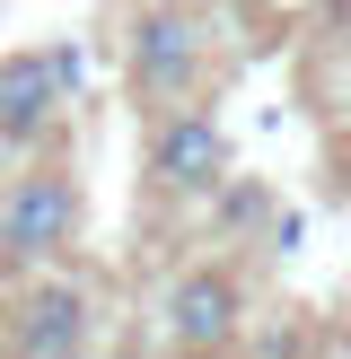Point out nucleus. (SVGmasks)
Instances as JSON below:
<instances>
[{
  "instance_id": "f257e3e1",
  "label": "nucleus",
  "mask_w": 351,
  "mask_h": 359,
  "mask_svg": "<svg viewBox=\"0 0 351 359\" xmlns=\"http://www.w3.org/2000/svg\"><path fill=\"white\" fill-rule=\"evenodd\" d=\"M202 79H211V27L193 0H150L132 18V88L176 114V105H202Z\"/></svg>"
},
{
  "instance_id": "0eeeda50",
  "label": "nucleus",
  "mask_w": 351,
  "mask_h": 359,
  "mask_svg": "<svg viewBox=\"0 0 351 359\" xmlns=\"http://www.w3.org/2000/svg\"><path fill=\"white\" fill-rule=\"evenodd\" d=\"M220 219L228 228H263V219H272V193H263V184H220Z\"/></svg>"
},
{
  "instance_id": "7ed1b4c3",
  "label": "nucleus",
  "mask_w": 351,
  "mask_h": 359,
  "mask_svg": "<svg viewBox=\"0 0 351 359\" xmlns=\"http://www.w3.org/2000/svg\"><path fill=\"white\" fill-rule=\"evenodd\" d=\"M158 333L176 359H220L246 333V290L228 263H185V272L158 290Z\"/></svg>"
},
{
  "instance_id": "6e6552de",
  "label": "nucleus",
  "mask_w": 351,
  "mask_h": 359,
  "mask_svg": "<svg viewBox=\"0 0 351 359\" xmlns=\"http://www.w3.org/2000/svg\"><path fill=\"white\" fill-rule=\"evenodd\" d=\"M246 9H263V0H246Z\"/></svg>"
},
{
  "instance_id": "423d86ee",
  "label": "nucleus",
  "mask_w": 351,
  "mask_h": 359,
  "mask_svg": "<svg viewBox=\"0 0 351 359\" xmlns=\"http://www.w3.org/2000/svg\"><path fill=\"white\" fill-rule=\"evenodd\" d=\"M88 290L79 280H27L18 290V316H9V359H88Z\"/></svg>"
},
{
  "instance_id": "20e7f679",
  "label": "nucleus",
  "mask_w": 351,
  "mask_h": 359,
  "mask_svg": "<svg viewBox=\"0 0 351 359\" xmlns=\"http://www.w3.org/2000/svg\"><path fill=\"white\" fill-rule=\"evenodd\" d=\"M150 193H176V202H202V193L228 184V132L211 105H176V114L150 123V158H140Z\"/></svg>"
},
{
  "instance_id": "f03ea898",
  "label": "nucleus",
  "mask_w": 351,
  "mask_h": 359,
  "mask_svg": "<svg viewBox=\"0 0 351 359\" xmlns=\"http://www.w3.org/2000/svg\"><path fill=\"white\" fill-rule=\"evenodd\" d=\"M79 175L70 167H27L9 193H0V272H35L44 280V263H62L70 245H79Z\"/></svg>"
},
{
  "instance_id": "39448f33",
  "label": "nucleus",
  "mask_w": 351,
  "mask_h": 359,
  "mask_svg": "<svg viewBox=\"0 0 351 359\" xmlns=\"http://www.w3.org/2000/svg\"><path fill=\"white\" fill-rule=\"evenodd\" d=\"M62 97H70V53H44V44L0 53V149L44 140L62 123Z\"/></svg>"
}]
</instances>
